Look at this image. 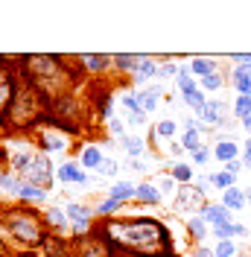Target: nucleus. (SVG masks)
<instances>
[{"instance_id": "nucleus-1", "label": "nucleus", "mask_w": 251, "mask_h": 257, "mask_svg": "<svg viewBox=\"0 0 251 257\" xmlns=\"http://www.w3.org/2000/svg\"><path fill=\"white\" fill-rule=\"evenodd\" d=\"M94 237L102 242H114L120 251L132 257H164L173 254V237L167 225L155 216H135V219H108L96 225Z\"/></svg>"}, {"instance_id": "nucleus-2", "label": "nucleus", "mask_w": 251, "mask_h": 257, "mask_svg": "<svg viewBox=\"0 0 251 257\" xmlns=\"http://www.w3.org/2000/svg\"><path fill=\"white\" fill-rule=\"evenodd\" d=\"M21 67V79L27 82L30 88L38 91L41 99L53 102L67 96V88H70V79H76V67H67L62 56H53V53H41V56H18L15 59Z\"/></svg>"}, {"instance_id": "nucleus-3", "label": "nucleus", "mask_w": 251, "mask_h": 257, "mask_svg": "<svg viewBox=\"0 0 251 257\" xmlns=\"http://www.w3.org/2000/svg\"><path fill=\"white\" fill-rule=\"evenodd\" d=\"M0 225L15 237L21 245H41V242L47 240V222H44V216L38 213V210L32 208H3L0 210Z\"/></svg>"}, {"instance_id": "nucleus-4", "label": "nucleus", "mask_w": 251, "mask_h": 257, "mask_svg": "<svg viewBox=\"0 0 251 257\" xmlns=\"http://www.w3.org/2000/svg\"><path fill=\"white\" fill-rule=\"evenodd\" d=\"M18 176H21L24 184H32V187L47 190L50 184H53V164H50V158L44 155V152H41V155L35 152V155L30 158V164H27Z\"/></svg>"}, {"instance_id": "nucleus-5", "label": "nucleus", "mask_w": 251, "mask_h": 257, "mask_svg": "<svg viewBox=\"0 0 251 257\" xmlns=\"http://www.w3.org/2000/svg\"><path fill=\"white\" fill-rule=\"evenodd\" d=\"M21 85H24V79H21L18 67H12V62L0 64V114L9 111V105L15 102Z\"/></svg>"}, {"instance_id": "nucleus-6", "label": "nucleus", "mask_w": 251, "mask_h": 257, "mask_svg": "<svg viewBox=\"0 0 251 257\" xmlns=\"http://www.w3.org/2000/svg\"><path fill=\"white\" fill-rule=\"evenodd\" d=\"M207 205L204 202V193L196 187V184H178V193H175V202H173V210L175 213H190V210H199Z\"/></svg>"}, {"instance_id": "nucleus-7", "label": "nucleus", "mask_w": 251, "mask_h": 257, "mask_svg": "<svg viewBox=\"0 0 251 257\" xmlns=\"http://www.w3.org/2000/svg\"><path fill=\"white\" fill-rule=\"evenodd\" d=\"M196 120L202 126H222L225 123V99H207L196 111Z\"/></svg>"}, {"instance_id": "nucleus-8", "label": "nucleus", "mask_w": 251, "mask_h": 257, "mask_svg": "<svg viewBox=\"0 0 251 257\" xmlns=\"http://www.w3.org/2000/svg\"><path fill=\"white\" fill-rule=\"evenodd\" d=\"M199 216H202V219H204L207 225H210V228H216V225L231 222V210L225 208L222 202H216V205H213V202H207V205L202 208V213H199Z\"/></svg>"}, {"instance_id": "nucleus-9", "label": "nucleus", "mask_w": 251, "mask_h": 257, "mask_svg": "<svg viewBox=\"0 0 251 257\" xmlns=\"http://www.w3.org/2000/svg\"><path fill=\"white\" fill-rule=\"evenodd\" d=\"M56 176H59V181H62V184H88V176L79 170L76 161H67V164H62V167L56 170Z\"/></svg>"}, {"instance_id": "nucleus-10", "label": "nucleus", "mask_w": 251, "mask_h": 257, "mask_svg": "<svg viewBox=\"0 0 251 257\" xmlns=\"http://www.w3.org/2000/svg\"><path fill=\"white\" fill-rule=\"evenodd\" d=\"M213 158L222 161V164L239 158V146H236L234 138H219V141H216V146H213Z\"/></svg>"}, {"instance_id": "nucleus-11", "label": "nucleus", "mask_w": 251, "mask_h": 257, "mask_svg": "<svg viewBox=\"0 0 251 257\" xmlns=\"http://www.w3.org/2000/svg\"><path fill=\"white\" fill-rule=\"evenodd\" d=\"M79 64H82L85 70H91V73H105V70H111V64H114V56H94V53H85V56H79Z\"/></svg>"}, {"instance_id": "nucleus-12", "label": "nucleus", "mask_w": 251, "mask_h": 257, "mask_svg": "<svg viewBox=\"0 0 251 257\" xmlns=\"http://www.w3.org/2000/svg\"><path fill=\"white\" fill-rule=\"evenodd\" d=\"M161 94H164V88H161V85H152V88H143V91H138L141 111L143 114H152V111H155L158 102H161Z\"/></svg>"}, {"instance_id": "nucleus-13", "label": "nucleus", "mask_w": 251, "mask_h": 257, "mask_svg": "<svg viewBox=\"0 0 251 257\" xmlns=\"http://www.w3.org/2000/svg\"><path fill=\"white\" fill-rule=\"evenodd\" d=\"M102 149L96 144H88V146H82V152H79V164L85 167V170H99V164H102Z\"/></svg>"}, {"instance_id": "nucleus-14", "label": "nucleus", "mask_w": 251, "mask_h": 257, "mask_svg": "<svg viewBox=\"0 0 251 257\" xmlns=\"http://www.w3.org/2000/svg\"><path fill=\"white\" fill-rule=\"evenodd\" d=\"M222 205L231 210V213H234V210H245V208H248L245 190H242V187H231V190H225V193H222Z\"/></svg>"}, {"instance_id": "nucleus-15", "label": "nucleus", "mask_w": 251, "mask_h": 257, "mask_svg": "<svg viewBox=\"0 0 251 257\" xmlns=\"http://www.w3.org/2000/svg\"><path fill=\"white\" fill-rule=\"evenodd\" d=\"M158 70H161V64H158L155 59H149V56H141V64H138V70L132 73V79L141 85V82H146V79H155Z\"/></svg>"}, {"instance_id": "nucleus-16", "label": "nucleus", "mask_w": 251, "mask_h": 257, "mask_svg": "<svg viewBox=\"0 0 251 257\" xmlns=\"http://www.w3.org/2000/svg\"><path fill=\"white\" fill-rule=\"evenodd\" d=\"M108 199L120 202V205L129 202V199H138V184H132V181H117V184H111Z\"/></svg>"}, {"instance_id": "nucleus-17", "label": "nucleus", "mask_w": 251, "mask_h": 257, "mask_svg": "<svg viewBox=\"0 0 251 257\" xmlns=\"http://www.w3.org/2000/svg\"><path fill=\"white\" fill-rule=\"evenodd\" d=\"M38 251H41V257H64L67 245H64V240L59 234H47V240L38 245Z\"/></svg>"}, {"instance_id": "nucleus-18", "label": "nucleus", "mask_w": 251, "mask_h": 257, "mask_svg": "<svg viewBox=\"0 0 251 257\" xmlns=\"http://www.w3.org/2000/svg\"><path fill=\"white\" fill-rule=\"evenodd\" d=\"M190 73H193L196 79H204V76H210V73H219V70H216V62H213V59L196 56V59L190 62Z\"/></svg>"}, {"instance_id": "nucleus-19", "label": "nucleus", "mask_w": 251, "mask_h": 257, "mask_svg": "<svg viewBox=\"0 0 251 257\" xmlns=\"http://www.w3.org/2000/svg\"><path fill=\"white\" fill-rule=\"evenodd\" d=\"M38 144H41V149H47V152H62V149H67V141L59 138V135H53V132H41L38 135Z\"/></svg>"}, {"instance_id": "nucleus-20", "label": "nucleus", "mask_w": 251, "mask_h": 257, "mask_svg": "<svg viewBox=\"0 0 251 257\" xmlns=\"http://www.w3.org/2000/svg\"><path fill=\"white\" fill-rule=\"evenodd\" d=\"M170 176H173L178 184H190V181L196 178V173H193V167H190V164H184V161H173Z\"/></svg>"}, {"instance_id": "nucleus-21", "label": "nucleus", "mask_w": 251, "mask_h": 257, "mask_svg": "<svg viewBox=\"0 0 251 257\" xmlns=\"http://www.w3.org/2000/svg\"><path fill=\"white\" fill-rule=\"evenodd\" d=\"M187 231H190V237L196 240V245H202L204 237L210 234V231H207V222H204L202 216H190L187 219Z\"/></svg>"}, {"instance_id": "nucleus-22", "label": "nucleus", "mask_w": 251, "mask_h": 257, "mask_svg": "<svg viewBox=\"0 0 251 257\" xmlns=\"http://www.w3.org/2000/svg\"><path fill=\"white\" fill-rule=\"evenodd\" d=\"M175 85H178V91H181V96L190 94V91H196L199 88V79L190 73V67H181L178 70V76H175Z\"/></svg>"}, {"instance_id": "nucleus-23", "label": "nucleus", "mask_w": 251, "mask_h": 257, "mask_svg": "<svg viewBox=\"0 0 251 257\" xmlns=\"http://www.w3.org/2000/svg\"><path fill=\"white\" fill-rule=\"evenodd\" d=\"M231 82H234V88H236V94H239V96H248V91H251V76L245 73V67H234Z\"/></svg>"}, {"instance_id": "nucleus-24", "label": "nucleus", "mask_w": 251, "mask_h": 257, "mask_svg": "<svg viewBox=\"0 0 251 257\" xmlns=\"http://www.w3.org/2000/svg\"><path fill=\"white\" fill-rule=\"evenodd\" d=\"M138 64H141V56H132V53H117L114 56V67L123 70V73H135Z\"/></svg>"}, {"instance_id": "nucleus-25", "label": "nucleus", "mask_w": 251, "mask_h": 257, "mask_svg": "<svg viewBox=\"0 0 251 257\" xmlns=\"http://www.w3.org/2000/svg\"><path fill=\"white\" fill-rule=\"evenodd\" d=\"M64 213H67V219H73V222H91V216H94V210L85 208V205H79V202H70V205L64 208Z\"/></svg>"}, {"instance_id": "nucleus-26", "label": "nucleus", "mask_w": 251, "mask_h": 257, "mask_svg": "<svg viewBox=\"0 0 251 257\" xmlns=\"http://www.w3.org/2000/svg\"><path fill=\"white\" fill-rule=\"evenodd\" d=\"M210 187H219L222 193L231 190V187H236V176H231V173H210Z\"/></svg>"}, {"instance_id": "nucleus-27", "label": "nucleus", "mask_w": 251, "mask_h": 257, "mask_svg": "<svg viewBox=\"0 0 251 257\" xmlns=\"http://www.w3.org/2000/svg\"><path fill=\"white\" fill-rule=\"evenodd\" d=\"M47 222L56 228V231H67L70 228V219H67V213L62 208H50L47 210Z\"/></svg>"}, {"instance_id": "nucleus-28", "label": "nucleus", "mask_w": 251, "mask_h": 257, "mask_svg": "<svg viewBox=\"0 0 251 257\" xmlns=\"http://www.w3.org/2000/svg\"><path fill=\"white\" fill-rule=\"evenodd\" d=\"M120 144H123V149L132 155V158H141L143 149H146L143 141H141V138H135V135H123V138H120Z\"/></svg>"}, {"instance_id": "nucleus-29", "label": "nucleus", "mask_w": 251, "mask_h": 257, "mask_svg": "<svg viewBox=\"0 0 251 257\" xmlns=\"http://www.w3.org/2000/svg\"><path fill=\"white\" fill-rule=\"evenodd\" d=\"M138 199L146 202V205H158L161 202V190L155 184H138Z\"/></svg>"}, {"instance_id": "nucleus-30", "label": "nucleus", "mask_w": 251, "mask_h": 257, "mask_svg": "<svg viewBox=\"0 0 251 257\" xmlns=\"http://www.w3.org/2000/svg\"><path fill=\"white\" fill-rule=\"evenodd\" d=\"M18 199H24V202H44V199H47V190H41V187H32V184H21Z\"/></svg>"}, {"instance_id": "nucleus-31", "label": "nucleus", "mask_w": 251, "mask_h": 257, "mask_svg": "<svg viewBox=\"0 0 251 257\" xmlns=\"http://www.w3.org/2000/svg\"><path fill=\"white\" fill-rule=\"evenodd\" d=\"M181 149H187L190 155L202 149V132H184L181 135Z\"/></svg>"}, {"instance_id": "nucleus-32", "label": "nucleus", "mask_w": 251, "mask_h": 257, "mask_svg": "<svg viewBox=\"0 0 251 257\" xmlns=\"http://www.w3.org/2000/svg\"><path fill=\"white\" fill-rule=\"evenodd\" d=\"M181 99L187 102V105L193 108V111H199V108H202L204 102H207V96H204V91H202V88H196V91H190V94H184Z\"/></svg>"}, {"instance_id": "nucleus-33", "label": "nucleus", "mask_w": 251, "mask_h": 257, "mask_svg": "<svg viewBox=\"0 0 251 257\" xmlns=\"http://www.w3.org/2000/svg\"><path fill=\"white\" fill-rule=\"evenodd\" d=\"M210 234H213V237H216V240H234L236 237V222H225V225H216V228H213V231H210Z\"/></svg>"}, {"instance_id": "nucleus-34", "label": "nucleus", "mask_w": 251, "mask_h": 257, "mask_svg": "<svg viewBox=\"0 0 251 257\" xmlns=\"http://www.w3.org/2000/svg\"><path fill=\"white\" fill-rule=\"evenodd\" d=\"M222 85H225V76H222V73H210V76L199 79V88H202V91H219Z\"/></svg>"}, {"instance_id": "nucleus-35", "label": "nucleus", "mask_w": 251, "mask_h": 257, "mask_svg": "<svg viewBox=\"0 0 251 257\" xmlns=\"http://www.w3.org/2000/svg\"><path fill=\"white\" fill-rule=\"evenodd\" d=\"M251 114V96H236V102H234V117L236 120H245Z\"/></svg>"}, {"instance_id": "nucleus-36", "label": "nucleus", "mask_w": 251, "mask_h": 257, "mask_svg": "<svg viewBox=\"0 0 251 257\" xmlns=\"http://www.w3.org/2000/svg\"><path fill=\"white\" fill-rule=\"evenodd\" d=\"M213 254H216V257H236L239 251H236L234 240H222V242H216V248H213Z\"/></svg>"}, {"instance_id": "nucleus-37", "label": "nucleus", "mask_w": 251, "mask_h": 257, "mask_svg": "<svg viewBox=\"0 0 251 257\" xmlns=\"http://www.w3.org/2000/svg\"><path fill=\"white\" fill-rule=\"evenodd\" d=\"M175 132H178L175 120H161V123L155 126V132H152V135H158V138H173Z\"/></svg>"}, {"instance_id": "nucleus-38", "label": "nucleus", "mask_w": 251, "mask_h": 257, "mask_svg": "<svg viewBox=\"0 0 251 257\" xmlns=\"http://www.w3.org/2000/svg\"><path fill=\"white\" fill-rule=\"evenodd\" d=\"M117 208H120V202H114V199H102V202L96 205V213H99V216H111Z\"/></svg>"}, {"instance_id": "nucleus-39", "label": "nucleus", "mask_w": 251, "mask_h": 257, "mask_svg": "<svg viewBox=\"0 0 251 257\" xmlns=\"http://www.w3.org/2000/svg\"><path fill=\"white\" fill-rule=\"evenodd\" d=\"M123 105L129 108V114H138V111H141V99H138V91H135V94H123Z\"/></svg>"}, {"instance_id": "nucleus-40", "label": "nucleus", "mask_w": 251, "mask_h": 257, "mask_svg": "<svg viewBox=\"0 0 251 257\" xmlns=\"http://www.w3.org/2000/svg\"><path fill=\"white\" fill-rule=\"evenodd\" d=\"M210 155H213V149H207V146H202V149H199V152H193V164H196V167H199V170H202L204 164H207V161H210Z\"/></svg>"}, {"instance_id": "nucleus-41", "label": "nucleus", "mask_w": 251, "mask_h": 257, "mask_svg": "<svg viewBox=\"0 0 251 257\" xmlns=\"http://www.w3.org/2000/svg\"><path fill=\"white\" fill-rule=\"evenodd\" d=\"M175 184H178V181H175L173 176H161L158 178V190H161V196H164V193H173Z\"/></svg>"}, {"instance_id": "nucleus-42", "label": "nucleus", "mask_w": 251, "mask_h": 257, "mask_svg": "<svg viewBox=\"0 0 251 257\" xmlns=\"http://www.w3.org/2000/svg\"><path fill=\"white\" fill-rule=\"evenodd\" d=\"M178 70H181V67H175L173 62H164L161 70H158V76H161V79H170V76H178Z\"/></svg>"}, {"instance_id": "nucleus-43", "label": "nucleus", "mask_w": 251, "mask_h": 257, "mask_svg": "<svg viewBox=\"0 0 251 257\" xmlns=\"http://www.w3.org/2000/svg\"><path fill=\"white\" fill-rule=\"evenodd\" d=\"M99 173H102V176H114V173H117V161H102V164H99Z\"/></svg>"}, {"instance_id": "nucleus-44", "label": "nucleus", "mask_w": 251, "mask_h": 257, "mask_svg": "<svg viewBox=\"0 0 251 257\" xmlns=\"http://www.w3.org/2000/svg\"><path fill=\"white\" fill-rule=\"evenodd\" d=\"M239 170H245V167H242V158L228 161V164H225V173H231V176H239Z\"/></svg>"}, {"instance_id": "nucleus-45", "label": "nucleus", "mask_w": 251, "mask_h": 257, "mask_svg": "<svg viewBox=\"0 0 251 257\" xmlns=\"http://www.w3.org/2000/svg\"><path fill=\"white\" fill-rule=\"evenodd\" d=\"M196 187L202 193H207L210 190V176H202V173H199V176H196Z\"/></svg>"}, {"instance_id": "nucleus-46", "label": "nucleus", "mask_w": 251, "mask_h": 257, "mask_svg": "<svg viewBox=\"0 0 251 257\" xmlns=\"http://www.w3.org/2000/svg\"><path fill=\"white\" fill-rule=\"evenodd\" d=\"M193 257H216V254H213V248H207V245L202 242V245L193 248Z\"/></svg>"}, {"instance_id": "nucleus-47", "label": "nucleus", "mask_w": 251, "mask_h": 257, "mask_svg": "<svg viewBox=\"0 0 251 257\" xmlns=\"http://www.w3.org/2000/svg\"><path fill=\"white\" fill-rule=\"evenodd\" d=\"M126 120H129V126H141V123H146V114H143V111H138V114H129Z\"/></svg>"}, {"instance_id": "nucleus-48", "label": "nucleus", "mask_w": 251, "mask_h": 257, "mask_svg": "<svg viewBox=\"0 0 251 257\" xmlns=\"http://www.w3.org/2000/svg\"><path fill=\"white\" fill-rule=\"evenodd\" d=\"M129 167H132V170H138V173H146V164H143L141 158H132V161H129Z\"/></svg>"}, {"instance_id": "nucleus-49", "label": "nucleus", "mask_w": 251, "mask_h": 257, "mask_svg": "<svg viewBox=\"0 0 251 257\" xmlns=\"http://www.w3.org/2000/svg\"><path fill=\"white\" fill-rule=\"evenodd\" d=\"M108 128L114 132V135H120V138H123V123H120V120H108Z\"/></svg>"}, {"instance_id": "nucleus-50", "label": "nucleus", "mask_w": 251, "mask_h": 257, "mask_svg": "<svg viewBox=\"0 0 251 257\" xmlns=\"http://www.w3.org/2000/svg\"><path fill=\"white\" fill-rule=\"evenodd\" d=\"M236 237H248V228H245V225H239V222H236Z\"/></svg>"}, {"instance_id": "nucleus-51", "label": "nucleus", "mask_w": 251, "mask_h": 257, "mask_svg": "<svg viewBox=\"0 0 251 257\" xmlns=\"http://www.w3.org/2000/svg\"><path fill=\"white\" fill-rule=\"evenodd\" d=\"M242 167H245V170H251V152H242Z\"/></svg>"}, {"instance_id": "nucleus-52", "label": "nucleus", "mask_w": 251, "mask_h": 257, "mask_svg": "<svg viewBox=\"0 0 251 257\" xmlns=\"http://www.w3.org/2000/svg\"><path fill=\"white\" fill-rule=\"evenodd\" d=\"M239 123H242V128H248V132H251V114L245 117V120H239Z\"/></svg>"}, {"instance_id": "nucleus-53", "label": "nucleus", "mask_w": 251, "mask_h": 257, "mask_svg": "<svg viewBox=\"0 0 251 257\" xmlns=\"http://www.w3.org/2000/svg\"><path fill=\"white\" fill-rule=\"evenodd\" d=\"M245 199H248V208H251V187H245Z\"/></svg>"}, {"instance_id": "nucleus-54", "label": "nucleus", "mask_w": 251, "mask_h": 257, "mask_svg": "<svg viewBox=\"0 0 251 257\" xmlns=\"http://www.w3.org/2000/svg\"><path fill=\"white\" fill-rule=\"evenodd\" d=\"M0 257H6V245H3V240H0Z\"/></svg>"}, {"instance_id": "nucleus-55", "label": "nucleus", "mask_w": 251, "mask_h": 257, "mask_svg": "<svg viewBox=\"0 0 251 257\" xmlns=\"http://www.w3.org/2000/svg\"><path fill=\"white\" fill-rule=\"evenodd\" d=\"M164 257H181V254H175V251H173V254H164Z\"/></svg>"}, {"instance_id": "nucleus-56", "label": "nucleus", "mask_w": 251, "mask_h": 257, "mask_svg": "<svg viewBox=\"0 0 251 257\" xmlns=\"http://www.w3.org/2000/svg\"><path fill=\"white\" fill-rule=\"evenodd\" d=\"M248 96H251V91H248Z\"/></svg>"}]
</instances>
